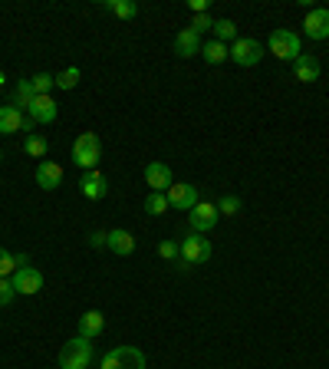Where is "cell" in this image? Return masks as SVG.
<instances>
[{"label":"cell","instance_id":"6da1fadb","mask_svg":"<svg viewBox=\"0 0 329 369\" xmlns=\"http://www.w3.org/2000/svg\"><path fill=\"white\" fill-rule=\"evenodd\" d=\"M93 363V343L86 336H73L59 350V369H89Z\"/></svg>","mask_w":329,"mask_h":369},{"label":"cell","instance_id":"7a4b0ae2","mask_svg":"<svg viewBox=\"0 0 329 369\" xmlns=\"http://www.w3.org/2000/svg\"><path fill=\"white\" fill-rule=\"evenodd\" d=\"M99 159H102V142H99L96 132H82L76 142H73V162L79 165L82 172L96 168Z\"/></svg>","mask_w":329,"mask_h":369},{"label":"cell","instance_id":"3957f363","mask_svg":"<svg viewBox=\"0 0 329 369\" xmlns=\"http://www.w3.org/2000/svg\"><path fill=\"white\" fill-rule=\"evenodd\" d=\"M270 53H274L276 60H287V63H293V60L303 53L300 33H293V30H287V27L274 30V33H270Z\"/></svg>","mask_w":329,"mask_h":369},{"label":"cell","instance_id":"277c9868","mask_svg":"<svg viewBox=\"0 0 329 369\" xmlns=\"http://www.w3.org/2000/svg\"><path fill=\"white\" fill-rule=\"evenodd\" d=\"M99 369H145V353L138 346H115L102 356Z\"/></svg>","mask_w":329,"mask_h":369},{"label":"cell","instance_id":"5b68a950","mask_svg":"<svg viewBox=\"0 0 329 369\" xmlns=\"http://www.w3.org/2000/svg\"><path fill=\"white\" fill-rule=\"evenodd\" d=\"M14 132L33 136V119H30L27 112L14 109L10 102H3V106H0V136H14Z\"/></svg>","mask_w":329,"mask_h":369},{"label":"cell","instance_id":"8992f818","mask_svg":"<svg viewBox=\"0 0 329 369\" xmlns=\"http://www.w3.org/2000/svg\"><path fill=\"white\" fill-rule=\"evenodd\" d=\"M178 247H181L185 267H188V264H205V260H211V254H214V247H211V241H207L205 234H191V237H185Z\"/></svg>","mask_w":329,"mask_h":369},{"label":"cell","instance_id":"52a82bcc","mask_svg":"<svg viewBox=\"0 0 329 369\" xmlns=\"http://www.w3.org/2000/svg\"><path fill=\"white\" fill-rule=\"evenodd\" d=\"M231 60L237 66H257L263 60V43L250 40V37H237L231 43Z\"/></svg>","mask_w":329,"mask_h":369},{"label":"cell","instance_id":"ba28073f","mask_svg":"<svg viewBox=\"0 0 329 369\" xmlns=\"http://www.w3.org/2000/svg\"><path fill=\"white\" fill-rule=\"evenodd\" d=\"M10 284H14L17 294H24V297H33V294H40L43 290V273L27 264V267H17L14 277H10Z\"/></svg>","mask_w":329,"mask_h":369},{"label":"cell","instance_id":"9c48e42d","mask_svg":"<svg viewBox=\"0 0 329 369\" xmlns=\"http://www.w3.org/2000/svg\"><path fill=\"white\" fill-rule=\"evenodd\" d=\"M79 195H82V198H89V201H102V198L109 195V181H106V175H102L99 168L82 172V178H79Z\"/></svg>","mask_w":329,"mask_h":369},{"label":"cell","instance_id":"30bf717a","mask_svg":"<svg viewBox=\"0 0 329 369\" xmlns=\"http://www.w3.org/2000/svg\"><path fill=\"white\" fill-rule=\"evenodd\" d=\"M188 218H191V231L194 234H207L214 224H218V205H211V201H198V205L188 211Z\"/></svg>","mask_w":329,"mask_h":369},{"label":"cell","instance_id":"8fae6325","mask_svg":"<svg viewBox=\"0 0 329 369\" xmlns=\"http://www.w3.org/2000/svg\"><path fill=\"white\" fill-rule=\"evenodd\" d=\"M303 33L310 40H329V10L326 7H313L306 20H303Z\"/></svg>","mask_w":329,"mask_h":369},{"label":"cell","instance_id":"7c38bea8","mask_svg":"<svg viewBox=\"0 0 329 369\" xmlns=\"http://www.w3.org/2000/svg\"><path fill=\"white\" fill-rule=\"evenodd\" d=\"M164 195H168V205L178 208V211H191V208L201 201V195H198V188H194V185H178V181H175V185H171Z\"/></svg>","mask_w":329,"mask_h":369},{"label":"cell","instance_id":"4fadbf2b","mask_svg":"<svg viewBox=\"0 0 329 369\" xmlns=\"http://www.w3.org/2000/svg\"><path fill=\"white\" fill-rule=\"evenodd\" d=\"M145 185H149L151 192H168V188L175 185L171 168H168L164 162H149L145 165Z\"/></svg>","mask_w":329,"mask_h":369},{"label":"cell","instance_id":"5bb4252c","mask_svg":"<svg viewBox=\"0 0 329 369\" xmlns=\"http://www.w3.org/2000/svg\"><path fill=\"white\" fill-rule=\"evenodd\" d=\"M56 112H59V106H56V99L53 96H37L33 99V106H30V119L33 123H40V125H50L56 119Z\"/></svg>","mask_w":329,"mask_h":369},{"label":"cell","instance_id":"9a60e30c","mask_svg":"<svg viewBox=\"0 0 329 369\" xmlns=\"http://www.w3.org/2000/svg\"><path fill=\"white\" fill-rule=\"evenodd\" d=\"M59 181H63V165L43 159V162L37 165V185H40L43 192H53V188H59Z\"/></svg>","mask_w":329,"mask_h":369},{"label":"cell","instance_id":"2e32d148","mask_svg":"<svg viewBox=\"0 0 329 369\" xmlns=\"http://www.w3.org/2000/svg\"><path fill=\"white\" fill-rule=\"evenodd\" d=\"M106 247H109L112 254H119V258H129L135 251V237H132V231H125V228H112L109 237H106Z\"/></svg>","mask_w":329,"mask_h":369},{"label":"cell","instance_id":"e0dca14e","mask_svg":"<svg viewBox=\"0 0 329 369\" xmlns=\"http://www.w3.org/2000/svg\"><path fill=\"white\" fill-rule=\"evenodd\" d=\"M293 76L300 82H316L319 80V60L313 53H300L293 60Z\"/></svg>","mask_w":329,"mask_h":369},{"label":"cell","instance_id":"ac0fdd59","mask_svg":"<svg viewBox=\"0 0 329 369\" xmlns=\"http://www.w3.org/2000/svg\"><path fill=\"white\" fill-rule=\"evenodd\" d=\"M175 56H181V60L201 56V37H198V33H191V27L181 30L178 37H175Z\"/></svg>","mask_w":329,"mask_h":369},{"label":"cell","instance_id":"d6986e66","mask_svg":"<svg viewBox=\"0 0 329 369\" xmlns=\"http://www.w3.org/2000/svg\"><path fill=\"white\" fill-rule=\"evenodd\" d=\"M102 330H106V316L99 314V310H86V314L79 316V336H86V340H96Z\"/></svg>","mask_w":329,"mask_h":369},{"label":"cell","instance_id":"ffe728a7","mask_svg":"<svg viewBox=\"0 0 329 369\" xmlns=\"http://www.w3.org/2000/svg\"><path fill=\"white\" fill-rule=\"evenodd\" d=\"M33 99H37V93H33V82H30V80H17L14 96H10V106H14V109H20V112H30Z\"/></svg>","mask_w":329,"mask_h":369},{"label":"cell","instance_id":"44dd1931","mask_svg":"<svg viewBox=\"0 0 329 369\" xmlns=\"http://www.w3.org/2000/svg\"><path fill=\"white\" fill-rule=\"evenodd\" d=\"M201 56H205V63H211V66H220L224 60H231V46H227V43L211 40V43L201 46Z\"/></svg>","mask_w":329,"mask_h":369},{"label":"cell","instance_id":"7402d4cb","mask_svg":"<svg viewBox=\"0 0 329 369\" xmlns=\"http://www.w3.org/2000/svg\"><path fill=\"white\" fill-rule=\"evenodd\" d=\"M102 7H106L109 14H115L119 20H132V17L138 14V3H135V0H106Z\"/></svg>","mask_w":329,"mask_h":369},{"label":"cell","instance_id":"603a6c76","mask_svg":"<svg viewBox=\"0 0 329 369\" xmlns=\"http://www.w3.org/2000/svg\"><path fill=\"white\" fill-rule=\"evenodd\" d=\"M214 40H218V43L237 40V24H234V20H227V17L214 20Z\"/></svg>","mask_w":329,"mask_h":369},{"label":"cell","instance_id":"cb8c5ba5","mask_svg":"<svg viewBox=\"0 0 329 369\" xmlns=\"http://www.w3.org/2000/svg\"><path fill=\"white\" fill-rule=\"evenodd\" d=\"M168 195L164 192H149V198H145V211H149V215H155V218H158V215H164V211H168Z\"/></svg>","mask_w":329,"mask_h":369},{"label":"cell","instance_id":"d4e9b609","mask_svg":"<svg viewBox=\"0 0 329 369\" xmlns=\"http://www.w3.org/2000/svg\"><path fill=\"white\" fill-rule=\"evenodd\" d=\"M30 82H33V93H37V96H50V89H56V76H50V73H37Z\"/></svg>","mask_w":329,"mask_h":369},{"label":"cell","instance_id":"484cf974","mask_svg":"<svg viewBox=\"0 0 329 369\" xmlns=\"http://www.w3.org/2000/svg\"><path fill=\"white\" fill-rule=\"evenodd\" d=\"M241 198H237V195H224V198H220L218 201V215H224V218H234V215H241Z\"/></svg>","mask_w":329,"mask_h":369},{"label":"cell","instance_id":"4316f807","mask_svg":"<svg viewBox=\"0 0 329 369\" xmlns=\"http://www.w3.org/2000/svg\"><path fill=\"white\" fill-rule=\"evenodd\" d=\"M46 149H50V145H46L43 136H27V142H24V152L33 155V159H46Z\"/></svg>","mask_w":329,"mask_h":369},{"label":"cell","instance_id":"83f0119b","mask_svg":"<svg viewBox=\"0 0 329 369\" xmlns=\"http://www.w3.org/2000/svg\"><path fill=\"white\" fill-rule=\"evenodd\" d=\"M76 86H79V69L76 66L63 69V73L56 76V89H76Z\"/></svg>","mask_w":329,"mask_h":369},{"label":"cell","instance_id":"f1b7e54d","mask_svg":"<svg viewBox=\"0 0 329 369\" xmlns=\"http://www.w3.org/2000/svg\"><path fill=\"white\" fill-rule=\"evenodd\" d=\"M14 271H17V258L7 247H0V277H14Z\"/></svg>","mask_w":329,"mask_h":369},{"label":"cell","instance_id":"f546056e","mask_svg":"<svg viewBox=\"0 0 329 369\" xmlns=\"http://www.w3.org/2000/svg\"><path fill=\"white\" fill-rule=\"evenodd\" d=\"M17 297L14 284H10V277H0V307H10Z\"/></svg>","mask_w":329,"mask_h":369},{"label":"cell","instance_id":"4dcf8cb0","mask_svg":"<svg viewBox=\"0 0 329 369\" xmlns=\"http://www.w3.org/2000/svg\"><path fill=\"white\" fill-rule=\"evenodd\" d=\"M207 30H214V17H211V14H198L191 20V33L201 37V33H207Z\"/></svg>","mask_w":329,"mask_h":369},{"label":"cell","instance_id":"1f68e13d","mask_svg":"<svg viewBox=\"0 0 329 369\" xmlns=\"http://www.w3.org/2000/svg\"><path fill=\"white\" fill-rule=\"evenodd\" d=\"M158 254H162L164 260H175V258H181V247L175 244V241H162V244H158Z\"/></svg>","mask_w":329,"mask_h":369},{"label":"cell","instance_id":"d6a6232c","mask_svg":"<svg viewBox=\"0 0 329 369\" xmlns=\"http://www.w3.org/2000/svg\"><path fill=\"white\" fill-rule=\"evenodd\" d=\"M106 237H109V231H96V234H89V244H93V247H106Z\"/></svg>","mask_w":329,"mask_h":369},{"label":"cell","instance_id":"836d02e7","mask_svg":"<svg viewBox=\"0 0 329 369\" xmlns=\"http://www.w3.org/2000/svg\"><path fill=\"white\" fill-rule=\"evenodd\" d=\"M188 10H194V17L207 14V0H188Z\"/></svg>","mask_w":329,"mask_h":369},{"label":"cell","instance_id":"e575fe53","mask_svg":"<svg viewBox=\"0 0 329 369\" xmlns=\"http://www.w3.org/2000/svg\"><path fill=\"white\" fill-rule=\"evenodd\" d=\"M3 82H7V80H3V69H0V86H3Z\"/></svg>","mask_w":329,"mask_h":369},{"label":"cell","instance_id":"d590c367","mask_svg":"<svg viewBox=\"0 0 329 369\" xmlns=\"http://www.w3.org/2000/svg\"><path fill=\"white\" fill-rule=\"evenodd\" d=\"M0 165H3V152H0Z\"/></svg>","mask_w":329,"mask_h":369}]
</instances>
